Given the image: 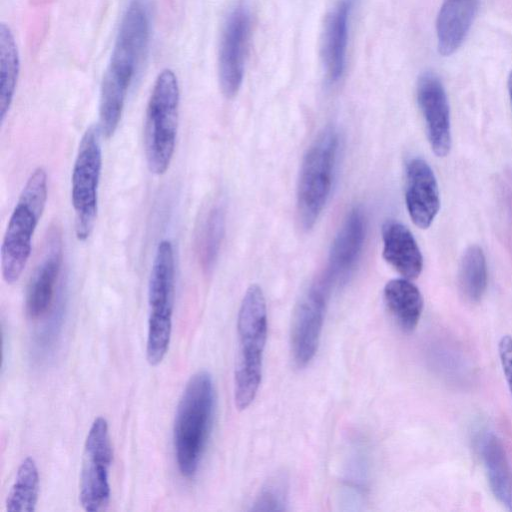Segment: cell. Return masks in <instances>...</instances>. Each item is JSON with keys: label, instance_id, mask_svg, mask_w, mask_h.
<instances>
[{"label": "cell", "instance_id": "obj_12", "mask_svg": "<svg viewBox=\"0 0 512 512\" xmlns=\"http://www.w3.org/2000/svg\"><path fill=\"white\" fill-rule=\"evenodd\" d=\"M416 93L430 147L436 156L445 157L452 146V135L444 86L435 74L425 72L418 79Z\"/></svg>", "mask_w": 512, "mask_h": 512}, {"label": "cell", "instance_id": "obj_15", "mask_svg": "<svg viewBox=\"0 0 512 512\" xmlns=\"http://www.w3.org/2000/svg\"><path fill=\"white\" fill-rule=\"evenodd\" d=\"M405 202L411 220L421 229H427L439 212L437 179L422 158H412L406 164Z\"/></svg>", "mask_w": 512, "mask_h": 512}, {"label": "cell", "instance_id": "obj_27", "mask_svg": "<svg viewBox=\"0 0 512 512\" xmlns=\"http://www.w3.org/2000/svg\"><path fill=\"white\" fill-rule=\"evenodd\" d=\"M507 86H508V93H509L510 102H511V105H512V69H511L509 77H508Z\"/></svg>", "mask_w": 512, "mask_h": 512}, {"label": "cell", "instance_id": "obj_23", "mask_svg": "<svg viewBox=\"0 0 512 512\" xmlns=\"http://www.w3.org/2000/svg\"><path fill=\"white\" fill-rule=\"evenodd\" d=\"M0 118L4 121L11 106L20 69L19 53L10 28L0 24Z\"/></svg>", "mask_w": 512, "mask_h": 512}, {"label": "cell", "instance_id": "obj_1", "mask_svg": "<svg viewBox=\"0 0 512 512\" xmlns=\"http://www.w3.org/2000/svg\"><path fill=\"white\" fill-rule=\"evenodd\" d=\"M149 38L147 6L143 0H131L101 83L98 125L105 138L113 136L119 125L129 87L146 56Z\"/></svg>", "mask_w": 512, "mask_h": 512}, {"label": "cell", "instance_id": "obj_18", "mask_svg": "<svg viewBox=\"0 0 512 512\" xmlns=\"http://www.w3.org/2000/svg\"><path fill=\"white\" fill-rule=\"evenodd\" d=\"M479 0H443L437 21L438 51L453 54L464 42L475 18Z\"/></svg>", "mask_w": 512, "mask_h": 512}, {"label": "cell", "instance_id": "obj_8", "mask_svg": "<svg viewBox=\"0 0 512 512\" xmlns=\"http://www.w3.org/2000/svg\"><path fill=\"white\" fill-rule=\"evenodd\" d=\"M101 129L91 125L84 132L71 175V202L75 233L79 241L91 235L98 210V187L102 169Z\"/></svg>", "mask_w": 512, "mask_h": 512}, {"label": "cell", "instance_id": "obj_19", "mask_svg": "<svg viewBox=\"0 0 512 512\" xmlns=\"http://www.w3.org/2000/svg\"><path fill=\"white\" fill-rule=\"evenodd\" d=\"M479 450L492 493L512 511V470L503 443L494 433L486 432L479 440Z\"/></svg>", "mask_w": 512, "mask_h": 512}, {"label": "cell", "instance_id": "obj_11", "mask_svg": "<svg viewBox=\"0 0 512 512\" xmlns=\"http://www.w3.org/2000/svg\"><path fill=\"white\" fill-rule=\"evenodd\" d=\"M250 30L251 21L247 8L237 6L225 21L218 57L219 83L227 98L234 97L241 87Z\"/></svg>", "mask_w": 512, "mask_h": 512}, {"label": "cell", "instance_id": "obj_14", "mask_svg": "<svg viewBox=\"0 0 512 512\" xmlns=\"http://www.w3.org/2000/svg\"><path fill=\"white\" fill-rule=\"evenodd\" d=\"M61 234L53 229L49 232L45 254L38 263L29 281L25 309L30 319L44 316L52 305L62 266Z\"/></svg>", "mask_w": 512, "mask_h": 512}, {"label": "cell", "instance_id": "obj_20", "mask_svg": "<svg viewBox=\"0 0 512 512\" xmlns=\"http://www.w3.org/2000/svg\"><path fill=\"white\" fill-rule=\"evenodd\" d=\"M383 297L398 327L406 333L414 331L423 310V298L418 287L406 278L392 279L386 283Z\"/></svg>", "mask_w": 512, "mask_h": 512}, {"label": "cell", "instance_id": "obj_3", "mask_svg": "<svg viewBox=\"0 0 512 512\" xmlns=\"http://www.w3.org/2000/svg\"><path fill=\"white\" fill-rule=\"evenodd\" d=\"M238 355L234 376V401L245 410L255 399L262 378L267 338V309L263 291L253 284L242 299L238 320Z\"/></svg>", "mask_w": 512, "mask_h": 512}, {"label": "cell", "instance_id": "obj_17", "mask_svg": "<svg viewBox=\"0 0 512 512\" xmlns=\"http://www.w3.org/2000/svg\"><path fill=\"white\" fill-rule=\"evenodd\" d=\"M383 258L403 278L416 279L423 269V257L412 232L402 223L387 221L382 226Z\"/></svg>", "mask_w": 512, "mask_h": 512}, {"label": "cell", "instance_id": "obj_10", "mask_svg": "<svg viewBox=\"0 0 512 512\" xmlns=\"http://www.w3.org/2000/svg\"><path fill=\"white\" fill-rule=\"evenodd\" d=\"M333 286L318 277L301 295L292 318L291 354L296 367H306L316 354Z\"/></svg>", "mask_w": 512, "mask_h": 512}, {"label": "cell", "instance_id": "obj_9", "mask_svg": "<svg viewBox=\"0 0 512 512\" xmlns=\"http://www.w3.org/2000/svg\"><path fill=\"white\" fill-rule=\"evenodd\" d=\"M112 458L108 422L104 417L98 416L90 426L83 449L79 501L85 511L97 512L109 504Z\"/></svg>", "mask_w": 512, "mask_h": 512}, {"label": "cell", "instance_id": "obj_7", "mask_svg": "<svg viewBox=\"0 0 512 512\" xmlns=\"http://www.w3.org/2000/svg\"><path fill=\"white\" fill-rule=\"evenodd\" d=\"M175 297V259L172 243L159 242L148 282V333L146 359L157 366L164 359L172 333V316Z\"/></svg>", "mask_w": 512, "mask_h": 512}, {"label": "cell", "instance_id": "obj_5", "mask_svg": "<svg viewBox=\"0 0 512 512\" xmlns=\"http://www.w3.org/2000/svg\"><path fill=\"white\" fill-rule=\"evenodd\" d=\"M180 91L175 73L162 70L157 76L146 108L144 147L149 170L164 174L173 158L179 116Z\"/></svg>", "mask_w": 512, "mask_h": 512}, {"label": "cell", "instance_id": "obj_26", "mask_svg": "<svg viewBox=\"0 0 512 512\" xmlns=\"http://www.w3.org/2000/svg\"><path fill=\"white\" fill-rule=\"evenodd\" d=\"M498 354L503 373L512 396V337L503 336L498 343Z\"/></svg>", "mask_w": 512, "mask_h": 512}, {"label": "cell", "instance_id": "obj_22", "mask_svg": "<svg viewBox=\"0 0 512 512\" xmlns=\"http://www.w3.org/2000/svg\"><path fill=\"white\" fill-rule=\"evenodd\" d=\"M39 471L36 461L25 457L17 470L15 480L7 495L5 506L9 512H33L39 497Z\"/></svg>", "mask_w": 512, "mask_h": 512}, {"label": "cell", "instance_id": "obj_24", "mask_svg": "<svg viewBox=\"0 0 512 512\" xmlns=\"http://www.w3.org/2000/svg\"><path fill=\"white\" fill-rule=\"evenodd\" d=\"M225 232V214L222 208L214 207L206 215L198 235L197 253L205 271H210L217 260Z\"/></svg>", "mask_w": 512, "mask_h": 512}, {"label": "cell", "instance_id": "obj_2", "mask_svg": "<svg viewBox=\"0 0 512 512\" xmlns=\"http://www.w3.org/2000/svg\"><path fill=\"white\" fill-rule=\"evenodd\" d=\"M215 412V387L211 374H193L183 390L175 414L173 443L180 474L193 477L201 463Z\"/></svg>", "mask_w": 512, "mask_h": 512}, {"label": "cell", "instance_id": "obj_4", "mask_svg": "<svg viewBox=\"0 0 512 512\" xmlns=\"http://www.w3.org/2000/svg\"><path fill=\"white\" fill-rule=\"evenodd\" d=\"M46 201L47 174L44 168L37 167L22 188L3 237L1 271L7 284L17 282L27 265Z\"/></svg>", "mask_w": 512, "mask_h": 512}, {"label": "cell", "instance_id": "obj_21", "mask_svg": "<svg viewBox=\"0 0 512 512\" xmlns=\"http://www.w3.org/2000/svg\"><path fill=\"white\" fill-rule=\"evenodd\" d=\"M488 283L485 254L478 245H470L463 252L458 269V286L462 296L470 303L479 302Z\"/></svg>", "mask_w": 512, "mask_h": 512}, {"label": "cell", "instance_id": "obj_6", "mask_svg": "<svg viewBox=\"0 0 512 512\" xmlns=\"http://www.w3.org/2000/svg\"><path fill=\"white\" fill-rule=\"evenodd\" d=\"M338 151V132L328 126L318 134L303 158L297 186V214L305 230L315 225L329 199Z\"/></svg>", "mask_w": 512, "mask_h": 512}, {"label": "cell", "instance_id": "obj_16", "mask_svg": "<svg viewBox=\"0 0 512 512\" xmlns=\"http://www.w3.org/2000/svg\"><path fill=\"white\" fill-rule=\"evenodd\" d=\"M357 0H338L329 12L324 26L322 58L327 81L342 79L346 68L351 15Z\"/></svg>", "mask_w": 512, "mask_h": 512}, {"label": "cell", "instance_id": "obj_25", "mask_svg": "<svg viewBox=\"0 0 512 512\" xmlns=\"http://www.w3.org/2000/svg\"><path fill=\"white\" fill-rule=\"evenodd\" d=\"M286 498V479L282 476H275L262 487L252 510H284Z\"/></svg>", "mask_w": 512, "mask_h": 512}, {"label": "cell", "instance_id": "obj_13", "mask_svg": "<svg viewBox=\"0 0 512 512\" xmlns=\"http://www.w3.org/2000/svg\"><path fill=\"white\" fill-rule=\"evenodd\" d=\"M366 237V217L360 207L347 213L331 245L323 273L332 286L344 283L360 259Z\"/></svg>", "mask_w": 512, "mask_h": 512}]
</instances>
